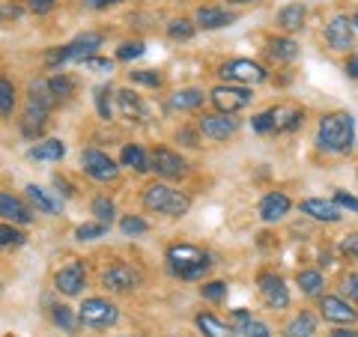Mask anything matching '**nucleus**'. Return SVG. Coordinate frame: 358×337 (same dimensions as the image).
I'll use <instances>...</instances> for the list:
<instances>
[{"mask_svg": "<svg viewBox=\"0 0 358 337\" xmlns=\"http://www.w3.org/2000/svg\"><path fill=\"white\" fill-rule=\"evenodd\" d=\"M299 287H301V293L305 296H317L320 289H322V275L320 272H299Z\"/></svg>", "mask_w": 358, "mask_h": 337, "instance_id": "obj_37", "label": "nucleus"}, {"mask_svg": "<svg viewBox=\"0 0 358 337\" xmlns=\"http://www.w3.org/2000/svg\"><path fill=\"white\" fill-rule=\"evenodd\" d=\"M45 84H48L51 96L57 99V102H66V99H69V96L75 93V81H72L69 75H63V72H60V75H51Z\"/></svg>", "mask_w": 358, "mask_h": 337, "instance_id": "obj_32", "label": "nucleus"}, {"mask_svg": "<svg viewBox=\"0 0 358 337\" xmlns=\"http://www.w3.org/2000/svg\"><path fill=\"white\" fill-rule=\"evenodd\" d=\"M27 6H30V13L45 15V13H51V9L57 6V0H27Z\"/></svg>", "mask_w": 358, "mask_h": 337, "instance_id": "obj_49", "label": "nucleus"}, {"mask_svg": "<svg viewBox=\"0 0 358 337\" xmlns=\"http://www.w3.org/2000/svg\"><path fill=\"white\" fill-rule=\"evenodd\" d=\"M122 167H134L138 173H147L150 171L147 152H143L138 143H126V147H122Z\"/></svg>", "mask_w": 358, "mask_h": 337, "instance_id": "obj_29", "label": "nucleus"}, {"mask_svg": "<svg viewBox=\"0 0 358 337\" xmlns=\"http://www.w3.org/2000/svg\"><path fill=\"white\" fill-rule=\"evenodd\" d=\"M108 233V224H102V221H96V224H81V227L75 230V236L81 242H90V239H102V236Z\"/></svg>", "mask_w": 358, "mask_h": 337, "instance_id": "obj_39", "label": "nucleus"}, {"mask_svg": "<svg viewBox=\"0 0 358 337\" xmlns=\"http://www.w3.org/2000/svg\"><path fill=\"white\" fill-rule=\"evenodd\" d=\"M81 63L87 69H96V72H114V60H105V57H87Z\"/></svg>", "mask_w": 358, "mask_h": 337, "instance_id": "obj_46", "label": "nucleus"}, {"mask_svg": "<svg viewBox=\"0 0 358 337\" xmlns=\"http://www.w3.org/2000/svg\"><path fill=\"white\" fill-rule=\"evenodd\" d=\"M54 105H57V99L51 96L48 84H45V81H33L24 117H21V131H24V138H30V141L39 138V134L45 131V126H48V114H51Z\"/></svg>", "mask_w": 358, "mask_h": 337, "instance_id": "obj_1", "label": "nucleus"}, {"mask_svg": "<svg viewBox=\"0 0 358 337\" xmlns=\"http://www.w3.org/2000/svg\"><path fill=\"white\" fill-rule=\"evenodd\" d=\"M227 3H257V0H227Z\"/></svg>", "mask_w": 358, "mask_h": 337, "instance_id": "obj_56", "label": "nucleus"}, {"mask_svg": "<svg viewBox=\"0 0 358 337\" xmlns=\"http://www.w3.org/2000/svg\"><path fill=\"white\" fill-rule=\"evenodd\" d=\"M239 129V120H233V114H203L197 120V131L209 141H227L233 131Z\"/></svg>", "mask_w": 358, "mask_h": 337, "instance_id": "obj_10", "label": "nucleus"}, {"mask_svg": "<svg viewBox=\"0 0 358 337\" xmlns=\"http://www.w3.org/2000/svg\"><path fill=\"white\" fill-rule=\"evenodd\" d=\"M0 218L9 224H30L33 209L21 197H13L9 191H0Z\"/></svg>", "mask_w": 358, "mask_h": 337, "instance_id": "obj_16", "label": "nucleus"}, {"mask_svg": "<svg viewBox=\"0 0 358 337\" xmlns=\"http://www.w3.org/2000/svg\"><path fill=\"white\" fill-rule=\"evenodd\" d=\"M15 108V84L0 75V117H9Z\"/></svg>", "mask_w": 358, "mask_h": 337, "instance_id": "obj_34", "label": "nucleus"}, {"mask_svg": "<svg viewBox=\"0 0 358 337\" xmlns=\"http://www.w3.org/2000/svg\"><path fill=\"white\" fill-rule=\"evenodd\" d=\"M343 293L358 305V272H352V275H346V278H343Z\"/></svg>", "mask_w": 358, "mask_h": 337, "instance_id": "obj_48", "label": "nucleus"}, {"mask_svg": "<svg viewBox=\"0 0 358 337\" xmlns=\"http://www.w3.org/2000/svg\"><path fill=\"white\" fill-rule=\"evenodd\" d=\"M251 126H254V131H260V134L275 131V110H263V114H257L251 120Z\"/></svg>", "mask_w": 358, "mask_h": 337, "instance_id": "obj_45", "label": "nucleus"}, {"mask_svg": "<svg viewBox=\"0 0 358 337\" xmlns=\"http://www.w3.org/2000/svg\"><path fill=\"white\" fill-rule=\"evenodd\" d=\"M84 284H87V272H84V263H78V260L66 263L60 272L54 275V287H57L63 296H78L84 289Z\"/></svg>", "mask_w": 358, "mask_h": 337, "instance_id": "obj_13", "label": "nucleus"}, {"mask_svg": "<svg viewBox=\"0 0 358 337\" xmlns=\"http://www.w3.org/2000/svg\"><path fill=\"white\" fill-rule=\"evenodd\" d=\"M289 197L284 194V191H272V194H266L263 200H260V218L266 221V224H272V221H281L287 212H289Z\"/></svg>", "mask_w": 358, "mask_h": 337, "instance_id": "obj_20", "label": "nucleus"}, {"mask_svg": "<svg viewBox=\"0 0 358 337\" xmlns=\"http://www.w3.org/2000/svg\"><path fill=\"white\" fill-rule=\"evenodd\" d=\"M326 42L334 51H346L352 48V21L346 15H334L326 24Z\"/></svg>", "mask_w": 358, "mask_h": 337, "instance_id": "obj_15", "label": "nucleus"}, {"mask_svg": "<svg viewBox=\"0 0 358 337\" xmlns=\"http://www.w3.org/2000/svg\"><path fill=\"white\" fill-rule=\"evenodd\" d=\"M331 337H358V331L355 329H334Z\"/></svg>", "mask_w": 358, "mask_h": 337, "instance_id": "obj_54", "label": "nucleus"}, {"mask_svg": "<svg viewBox=\"0 0 358 337\" xmlns=\"http://www.w3.org/2000/svg\"><path fill=\"white\" fill-rule=\"evenodd\" d=\"M27 242V236L21 233L15 224H0V251H9V248H21Z\"/></svg>", "mask_w": 358, "mask_h": 337, "instance_id": "obj_33", "label": "nucleus"}, {"mask_svg": "<svg viewBox=\"0 0 358 337\" xmlns=\"http://www.w3.org/2000/svg\"><path fill=\"white\" fill-rule=\"evenodd\" d=\"M194 21L203 30H218V27H230L236 21V13H227L221 6H200L194 13Z\"/></svg>", "mask_w": 358, "mask_h": 337, "instance_id": "obj_19", "label": "nucleus"}, {"mask_svg": "<svg viewBox=\"0 0 358 337\" xmlns=\"http://www.w3.org/2000/svg\"><path fill=\"white\" fill-rule=\"evenodd\" d=\"M346 75L355 78V81H358V54H355V57L346 60Z\"/></svg>", "mask_w": 358, "mask_h": 337, "instance_id": "obj_52", "label": "nucleus"}, {"mask_svg": "<svg viewBox=\"0 0 358 337\" xmlns=\"http://www.w3.org/2000/svg\"><path fill=\"white\" fill-rule=\"evenodd\" d=\"M275 110V131H296L305 120L301 108H272Z\"/></svg>", "mask_w": 358, "mask_h": 337, "instance_id": "obj_25", "label": "nucleus"}, {"mask_svg": "<svg viewBox=\"0 0 358 337\" xmlns=\"http://www.w3.org/2000/svg\"><path fill=\"white\" fill-rule=\"evenodd\" d=\"M96 108H99V117L110 120V114H114V108H110V87H99L96 89Z\"/></svg>", "mask_w": 358, "mask_h": 337, "instance_id": "obj_40", "label": "nucleus"}, {"mask_svg": "<svg viewBox=\"0 0 358 337\" xmlns=\"http://www.w3.org/2000/svg\"><path fill=\"white\" fill-rule=\"evenodd\" d=\"M352 141H355V120L350 114H329L320 120V131H317V143L320 150L326 152H350L352 150Z\"/></svg>", "mask_w": 358, "mask_h": 337, "instance_id": "obj_2", "label": "nucleus"}, {"mask_svg": "<svg viewBox=\"0 0 358 337\" xmlns=\"http://www.w3.org/2000/svg\"><path fill=\"white\" fill-rule=\"evenodd\" d=\"M278 24H281L284 30H299L301 24H305V6H301V3L284 6L281 13H278Z\"/></svg>", "mask_w": 358, "mask_h": 337, "instance_id": "obj_31", "label": "nucleus"}, {"mask_svg": "<svg viewBox=\"0 0 358 337\" xmlns=\"http://www.w3.org/2000/svg\"><path fill=\"white\" fill-rule=\"evenodd\" d=\"M167 266H171V272L179 275L182 280H197L209 272V257L194 248V245H171L167 248Z\"/></svg>", "mask_w": 358, "mask_h": 337, "instance_id": "obj_4", "label": "nucleus"}, {"mask_svg": "<svg viewBox=\"0 0 358 337\" xmlns=\"http://www.w3.org/2000/svg\"><path fill=\"white\" fill-rule=\"evenodd\" d=\"M350 21H352V27H355V30H358V13H355V15H352V18H350Z\"/></svg>", "mask_w": 358, "mask_h": 337, "instance_id": "obj_57", "label": "nucleus"}, {"mask_svg": "<svg viewBox=\"0 0 358 337\" xmlns=\"http://www.w3.org/2000/svg\"><path fill=\"white\" fill-rule=\"evenodd\" d=\"M129 78L134 84H143V87H162V75L152 72V69H141V72H129Z\"/></svg>", "mask_w": 358, "mask_h": 337, "instance_id": "obj_43", "label": "nucleus"}, {"mask_svg": "<svg viewBox=\"0 0 358 337\" xmlns=\"http://www.w3.org/2000/svg\"><path fill=\"white\" fill-rule=\"evenodd\" d=\"M167 36L179 39V42H188V39L194 36V24L188 18H173L171 24H167Z\"/></svg>", "mask_w": 358, "mask_h": 337, "instance_id": "obj_35", "label": "nucleus"}, {"mask_svg": "<svg viewBox=\"0 0 358 337\" xmlns=\"http://www.w3.org/2000/svg\"><path fill=\"white\" fill-rule=\"evenodd\" d=\"M257 287H260V296L268 308H275V310H284L289 305V293H287V287H284V280L272 275V272H263L260 278H257Z\"/></svg>", "mask_w": 358, "mask_h": 337, "instance_id": "obj_12", "label": "nucleus"}, {"mask_svg": "<svg viewBox=\"0 0 358 337\" xmlns=\"http://www.w3.org/2000/svg\"><path fill=\"white\" fill-rule=\"evenodd\" d=\"M122 337H147V334H122Z\"/></svg>", "mask_w": 358, "mask_h": 337, "instance_id": "obj_58", "label": "nucleus"}, {"mask_svg": "<svg viewBox=\"0 0 358 337\" xmlns=\"http://www.w3.org/2000/svg\"><path fill=\"white\" fill-rule=\"evenodd\" d=\"M27 200L33 206H36L39 212H45V215H51V212H57L60 203L54 197H48V191L39 188V185H27Z\"/></svg>", "mask_w": 358, "mask_h": 337, "instance_id": "obj_30", "label": "nucleus"}, {"mask_svg": "<svg viewBox=\"0 0 358 337\" xmlns=\"http://www.w3.org/2000/svg\"><path fill=\"white\" fill-rule=\"evenodd\" d=\"M90 209H93L96 221H102V224H110V221H114V215H117V209H114V203H110L108 197H96Z\"/></svg>", "mask_w": 358, "mask_h": 337, "instance_id": "obj_38", "label": "nucleus"}, {"mask_svg": "<svg viewBox=\"0 0 358 337\" xmlns=\"http://www.w3.org/2000/svg\"><path fill=\"white\" fill-rule=\"evenodd\" d=\"M117 105H120V114L126 120H134V122H147L150 120L147 102H143L134 89H120V93H117Z\"/></svg>", "mask_w": 358, "mask_h": 337, "instance_id": "obj_18", "label": "nucleus"}, {"mask_svg": "<svg viewBox=\"0 0 358 337\" xmlns=\"http://www.w3.org/2000/svg\"><path fill=\"white\" fill-rule=\"evenodd\" d=\"M66 155V143L63 141H42V143H36V147L30 150V159L33 162H60Z\"/></svg>", "mask_w": 358, "mask_h": 337, "instance_id": "obj_23", "label": "nucleus"}, {"mask_svg": "<svg viewBox=\"0 0 358 337\" xmlns=\"http://www.w3.org/2000/svg\"><path fill=\"white\" fill-rule=\"evenodd\" d=\"M313 334H317V317L313 313H299L284 329V337H313Z\"/></svg>", "mask_w": 358, "mask_h": 337, "instance_id": "obj_24", "label": "nucleus"}, {"mask_svg": "<svg viewBox=\"0 0 358 337\" xmlns=\"http://www.w3.org/2000/svg\"><path fill=\"white\" fill-rule=\"evenodd\" d=\"M54 185H57V188H63V194H66V197H72V194H75V191H72V185L66 182L63 176H54Z\"/></svg>", "mask_w": 358, "mask_h": 337, "instance_id": "obj_53", "label": "nucleus"}, {"mask_svg": "<svg viewBox=\"0 0 358 337\" xmlns=\"http://www.w3.org/2000/svg\"><path fill=\"white\" fill-rule=\"evenodd\" d=\"M51 320L60 325V329H66V331H75L78 329V320H75V313H72V308H66V305H54L51 308Z\"/></svg>", "mask_w": 358, "mask_h": 337, "instance_id": "obj_36", "label": "nucleus"}, {"mask_svg": "<svg viewBox=\"0 0 358 337\" xmlns=\"http://www.w3.org/2000/svg\"><path fill=\"white\" fill-rule=\"evenodd\" d=\"M84 3H87L90 9H108V6L120 3V0H84Z\"/></svg>", "mask_w": 358, "mask_h": 337, "instance_id": "obj_51", "label": "nucleus"}, {"mask_svg": "<svg viewBox=\"0 0 358 337\" xmlns=\"http://www.w3.org/2000/svg\"><path fill=\"white\" fill-rule=\"evenodd\" d=\"M200 293H203L206 301H221L227 296V284H224V280H209V284L200 287Z\"/></svg>", "mask_w": 358, "mask_h": 337, "instance_id": "obj_41", "label": "nucleus"}, {"mask_svg": "<svg viewBox=\"0 0 358 337\" xmlns=\"http://www.w3.org/2000/svg\"><path fill=\"white\" fill-rule=\"evenodd\" d=\"M301 212L310 215L313 221H326V224L341 221V206L334 203V200H317V197H310V200L301 203Z\"/></svg>", "mask_w": 358, "mask_h": 337, "instance_id": "obj_21", "label": "nucleus"}, {"mask_svg": "<svg viewBox=\"0 0 358 337\" xmlns=\"http://www.w3.org/2000/svg\"><path fill=\"white\" fill-rule=\"evenodd\" d=\"M212 105H215L221 114H236V110L251 105V87H236V84H221L209 93Z\"/></svg>", "mask_w": 358, "mask_h": 337, "instance_id": "obj_7", "label": "nucleus"}, {"mask_svg": "<svg viewBox=\"0 0 358 337\" xmlns=\"http://www.w3.org/2000/svg\"><path fill=\"white\" fill-rule=\"evenodd\" d=\"M233 325H236V331L242 337H272V331H268V325L254 320L248 310H236L233 313Z\"/></svg>", "mask_w": 358, "mask_h": 337, "instance_id": "obj_22", "label": "nucleus"}, {"mask_svg": "<svg viewBox=\"0 0 358 337\" xmlns=\"http://www.w3.org/2000/svg\"><path fill=\"white\" fill-rule=\"evenodd\" d=\"M268 57L272 60H281V63H293L299 57V45L287 36H278L268 42Z\"/></svg>", "mask_w": 358, "mask_h": 337, "instance_id": "obj_26", "label": "nucleus"}, {"mask_svg": "<svg viewBox=\"0 0 358 337\" xmlns=\"http://www.w3.org/2000/svg\"><path fill=\"white\" fill-rule=\"evenodd\" d=\"M143 206L150 212H159V215H167V218H182L185 212L192 209V200L171 185L152 182V185L143 188Z\"/></svg>", "mask_w": 358, "mask_h": 337, "instance_id": "obj_3", "label": "nucleus"}, {"mask_svg": "<svg viewBox=\"0 0 358 337\" xmlns=\"http://www.w3.org/2000/svg\"><path fill=\"white\" fill-rule=\"evenodd\" d=\"M96 48H102V33H81V36L72 39L69 45H60V48H51L45 54V66H63L69 60H87L96 54Z\"/></svg>", "mask_w": 358, "mask_h": 337, "instance_id": "obj_5", "label": "nucleus"}, {"mask_svg": "<svg viewBox=\"0 0 358 337\" xmlns=\"http://www.w3.org/2000/svg\"><path fill=\"white\" fill-rule=\"evenodd\" d=\"M143 42H122L120 45V51H117V60H138L143 57Z\"/></svg>", "mask_w": 358, "mask_h": 337, "instance_id": "obj_42", "label": "nucleus"}, {"mask_svg": "<svg viewBox=\"0 0 358 337\" xmlns=\"http://www.w3.org/2000/svg\"><path fill=\"white\" fill-rule=\"evenodd\" d=\"M179 138H182V141L188 143V147H197V138H194L192 131H179Z\"/></svg>", "mask_w": 358, "mask_h": 337, "instance_id": "obj_55", "label": "nucleus"}, {"mask_svg": "<svg viewBox=\"0 0 358 337\" xmlns=\"http://www.w3.org/2000/svg\"><path fill=\"white\" fill-rule=\"evenodd\" d=\"M120 320V310L114 301L108 299H84V305L78 308V322L87 325V329H110Z\"/></svg>", "mask_w": 358, "mask_h": 337, "instance_id": "obj_6", "label": "nucleus"}, {"mask_svg": "<svg viewBox=\"0 0 358 337\" xmlns=\"http://www.w3.org/2000/svg\"><path fill=\"white\" fill-rule=\"evenodd\" d=\"M120 230L126 233V236H141V233H147L150 227H147V221H143V218L129 215V218H122V221H120Z\"/></svg>", "mask_w": 358, "mask_h": 337, "instance_id": "obj_44", "label": "nucleus"}, {"mask_svg": "<svg viewBox=\"0 0 358 337\" xmlns=\"http://www.w3.org/2000/svg\"><path fill=\"white\" fill-rule=\"evenodd\" d=\"M203 105V89H176V93L171 96V108L176 110H194Z\"/></svg>", "mask_w": 358, "mask_h": 337, "instance_id": "obj_28", "label": "nucleus"}, {"mask_svg": "<svg viewBox=\"0 0 358 337\" xmlns=\"http://www.w3.org/2000/svg\"><path fill=\"white\" fill-rule=\"evenodd\" d=\"M197 329L203 331V337H233L230 325H224L218 317H212V313H197Z\"/></svg>", "mask_w": 358, "mask_h": 337, "instance_id": "obj_27", "label": "nucleus"}, {"mask_svg": "<svg viewBox=\"0 0 358 337\" xmlns=\"http://www.w3.org/2000/svg\"><path fill=\"white\" fill-rule=\"evenodd\" d=\"M9 337H13V334H9Z\"/></svg>", "mask_w": 358, "mask_h": 337, "instance_id": "obj_59", "label": "nucleus"}, {"mask_svg": "<svg viewBox=\"0 0 358 337\" xmlns=\"http://www.w3.org/2000/svg\"><path fill=\"white\" fill-rule=\"evenodd\" d=\"M334 203L343 206V209H352V212H358V197L346 194V191H338V194H334Z\"/></svg>", "mask_w": 358, "mask_h": 337, "instance_id": "obj_50", "label": "nucleus"}, {"mask_svg": "<svg viewBox=\"0 0 358 337\" xmlns=\"http://www.w3.org/2000/svg\"><path fill=\"white\" fill-rule=\"evenodd\" d=\"M185 167H188L185 159L179 152H173V150H155L152 159H150V171H155L164 179H179L185 173Z\"/></svg>", "mask_w": 358, "mask_h": 337, "instance_id": "obj_14", "label": "nucleus"}, {"mask_svg": "<svg viewBox=\"0 0 358 337\" xmlns=\"http://www.w3.org/2000/svg\"><path fill=\"white\" fill-rule=\"evenodd\" d=\"M221 78L227 84H263L266 81V69L260 63H254V60H230V63H224L221 66Z\"/></svg>", "mask_w": 358, "mask_h": 337, "instance_id": "obj_9", "label": "nucleus"}, {"mask_svg": "<svg viewBox=\"0 0 358 337\" xmlns=\"http://www.w3.org/2000/svg\"><path fill=\"white\" fill-rule=\"evenodd\" d=\"M81 167L90 179H96V182H110V179H117V173H120L117 162L110 159L108 152L93 150V147L81 152Z\"/></svg>", "mask_w": 358, "mask_h": 337, "instance_id": "obj_8", "label": "nucleus"}, {"mask_svg": "<svg viewBox=\"0 0 358 337\" xmlns=\"http://www.w3.org/2000/svg\"><path fill=\"white\" fill-rule=\"evenodd\" d=\"M102 284L110 289V293H131V289L141 284V275H138V268L117 263V266H110L102 272Z\"/></svg>", "mask_w": 358, "mask_h": 337, "instance_id": "obj_11", "label": "nucleus"}, {"mask_svg": "<svg viewBox=\"0 0 358 337\" xmlns=\"http://www.w3.org/2000/svg\"><path fill=\"white\" fill-rule=\"evenodd\" d=\"M320 310H322V320L338 322V325H352V322L358 320V310H352V308L346 305L343 299H338V296H322Z\"/></svg>", "mask_w": 358, "mask_h": 337, "instance_id": "obj_17", "label": "nucleus"}, {"mask_svg": "<svg viewBox=\"0 0 358 337\" xmlns=\"http://www.w3.org/2000/svg\"><path fill=\"white\" fill-rule=\"evenodd\" d=\"M341 251H343L346 257H352V260H358V233L343 236V242H341Z\"/></svg>", "mask_w": 358, "mask_h": 337, "instance_id": "obj_47", "label": "nucleus"}]
</instances>
